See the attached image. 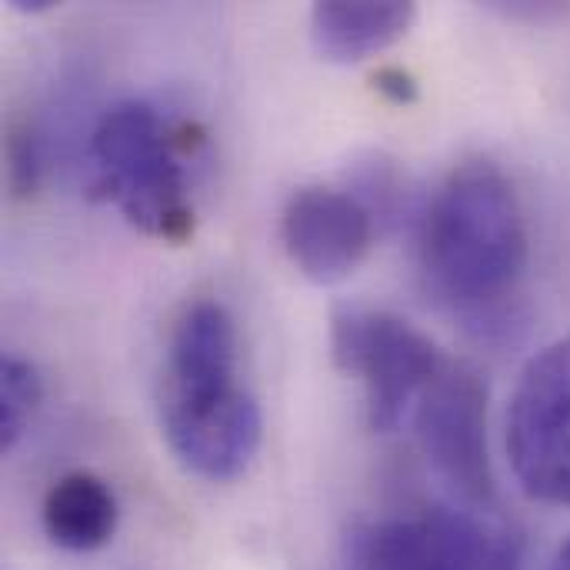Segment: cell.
<instances>
[{"label": "cell", "instance_id": "cell-1", "mask_svg": "<svg viewBox=\"0 0 570 570\" xmlns=\"http://www.w3.org/2000/svg\"><path fill=\"white\" fill-rule=\"evenodd\" d=\"M428 287L461 314L494 317L528 271V224L514 184L491 160L461 164L421 217Z\"/></svg>", "mask_w": 570, "mask_h": 570}, {"label": "cell", "instance_id": "cell-2", "mask_svg": "<svg viewBox=\"0 0 570 570\" xmlns=\"http://www.w3.org/2000/svg\"><path fill=\"white\" fill-rule=\"evenodd\" d=\"M90 160L94 194L110 200L140 234L164 244H184L194 234V207L177 144L150 104H114L94 127Z\"/></svg>", "mask_w": 570, "mask_h": 570}, {"label": "cell", "instance_id": "cell-3", "mask_svg": "<svg viewBox=\"0 0 570 570\" xmlns=\"http://www.w3.org/2000/svg\"><path fill=\"white\" fill-rule=\"evenodd\" d=\"M334 364L357 377L367 394L374 431H394L431 381L444 371L438 344L397 314L374 307H341L331 321Z\"/></svg>", "mask_w": 570, "mask_h": 570}, {"label": "cell", "instance_id": "cell-4", "mask_svg": "<svg viewBox=\"0 0 570 570\" xmlns=\"http://www.w3.org/2000/svg\"><path fill=\"white\" fill-rule=\"evenodd\" d=\"M351 554L361 570H521L524 541L488 511L431 508L361 528Z\"/></svg>", "mask_w": 570, "mask_h": 570}, {"label": "cell", "instance_id": "cell-5", "mask_svg": "<svg viewBox=\"0 0 570 570\" xmlns=\"http://www.w3.org/2000/svg\"><path fill=\"white\" fill-rule=\"evenodd\" d=\"M508 454L534 501L570 508V334L521 371L508 407Z\"/></svg>", "mask_w": 570, "mask_h": 570}, {"label": "cell", "instance_id": "cell-6", "mask_svg": "<svg viewBox=\"0 0 570 570\" xmlns=\"http://www.w3.org/2000/svg\"><path fill=\"white\" fill-rule=\"evenodd\" d=\"M417 441L434 471L471 504L494 501L488 451V387L468 364H444L414 411Z\"/></svg>", "mask_w": 570, "mask_h": 570}, {"label": "cell", "instance_id": "cell-7", "mask_svg": "<svg viewBox=\"0 0 570 570\" xmlns=\"http://www.w3.org/2000/svg\"><path fill=\"white\" fill-rule=\"evenodd\" d=\"M284 250L314 284L351 277L371 250L374 214L351 194L334 187H301L281 214Z\"/></svg>", "mask_w": 570, "mask_h": 570}, {"label": "cell", "instance_id": "cell-8", "mask_svg": "<svg viewBox=\"0 0 570 570\" xmlns=\"http://www.w3.org/2000/svg\"><path fill=\"white\" fill-rule=\"evenodd\" d=\"M160 428L187 471L207 481H234L261 448L264 414L250 391L234 387L197 404H164Z\"/></svg>", "mask_w": 570, "mask_h": 570}, {"label": "cell", "instance_id": "cell-9", "mask_svg": "<svg viewBox=\"0 0 570 570\" xmlns=\"http://www.w3.org/2000/svg\"><path fill=\"white\" fill-rule=\"evenodd\" d=\"M234 387H240L234 317L217 301L187 304L170 334L164 404H197Z\"/></svg>", "mask_w": 570, "mask_h": 570}, {"label": "cell", "instance_id": "cell-10", "mask_svg": "<svg viewBox=\"0 0 570 570\" xmlns=\"http://www.w3.org/2000/svg\"><path fill=\"white\" fill-rule=\"evenodd\" d=\"M414 17L404 0H327L311 10V37L321 57L357 63L404 40Z\"/></svg>", "mask_w": 570, "mask_h": 570}, {"label": "cell", "instance_id": "cell-11", "mask_svg": "<svg viewBox=\"0 0 570 570\" xmlns=\"http://www.w3.org/2000/svg\"><path fill=\"white\" fill-rule=\"evenodd\" d=\"M40 518L57 548L70 554H90L100 551L117 531V498L97 474L73 471L53 481Z\"/></svg>", "mask_w": 570, "mask_h": 570}, {"label": "cell", "instance_id": "cell-12", "mask_svg": "<svg viewBox=\"0 0 570 570\" xmlns=\"http://www.w3.org/2000/svg\"><path fill=\"white\" fill-rule=\"evenodd\" d=\"M40 404V377L30 361L7 354L0 361V451H13Z\"/></svg>", "mask_w": 570, "mask_h": 570}, {"label": "cell", "instance_id": "cell-13", "mask_svg": "<svg viewBox=\"0 0 570 570\" xmlns=\"http://www.w3.org/2000/svg\"><path fill=\"white\" fill-rule=\"evenodd\" d=\"M374 83H377V90H381L387 100H394V104H414V100H417V80H414L407 70H401V67H384V70H377Z\"/></svg>", "mask_w": 570, "mask_h": 570}, {"label": "cell", "instance_id": "cell-14", "mask_svg": "<svg viewBox=\"0 0 570 570\" xmlns=\"http://www.w3.org/2000/svg\"><path fill=\"white\" fill-rule=\"evenodd\" d=\"M548 570H570V538L564 541V548L558 551V558L551 561V568Z\"/></svg>", "mask_w": 570, "mask_h": 570}]
</instances>
